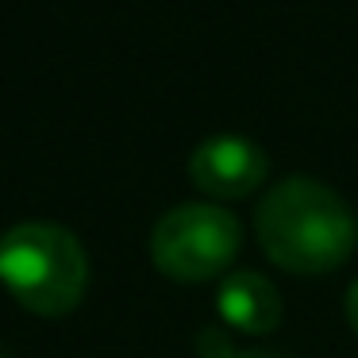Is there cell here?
Wrapping results in <instances>:
<instances>
[{
    "label": "cell",
    "mask_w": 358,
    "mask_h": 358,
    "mask_svg": "<svg viewBox=\"0 0 358 358\" xmlns=\"http://www.w3.org/2000/svg\"><path fill=\"white\" fill-rule=\"evenodd\" d=\"M216 312L224 324L239 327L247 335H270L281 324V293L270 278L255 270H235L216 289Z\"/></svg>",
    "instance_id": "5b68a950"
},
{
    "label": "cell",
    "mask_w": 358,
    "mask_h": 358,
    "mask_svg": "<svg viewBox=\"0 0 358 358\" xmlns=\"http://www.w3.org/2000/svg\"><path fill=\"white\" fill-rule=\"evenodd\" d=\"M0 281L35 316H66L89 285V255L70 227L24 220L0 235Z\"/></svg>",
    "instance_id": "7a4b0ae2"
},
{
    "label": "cell",
    "mask_w": 358,
    "mask_h": 358,
    "mask_svg": "<svg viewBox=\"0 0 358 358\" xmlns=\"http://www.w3.org/2000/svg\"><path fill=\"white\" fill-rule=\"evenodd\" d=\"M243 227L224 204L189 201L170 208L150 231V262L173 281H212L235 262Z\"/></svg>",
    "instance_id": "3957f363"
},
{
    "label": "cell",
    "mask_w": 358,
    "mask_h": 358,
    "mask_svg": "<svg viewBox=\"0 0 358 358\" xmlns=\"http://www.w3.org/2000/svg\"><path fill=\"white\" fill-rule=\"evenodd\" d=\"M196 347H201V358H289V355H281V350H239L224 339L220 327H204V331L196 335Z\"/></svg>",
    "instance_id": "8992f818"
},
{
    "label": "cell",
    "mask_w": 358,
    "mask_h": 358,
    "mask_svg": "<svg viewBox=\"0 0 358 358\" xmlns=\"http://www.w3.org/2000/svg\"><path fill=\"white\" fill-rule=\"evenodd\" d=\"M0 358H8V350H4V347H0Z\"/></svg>",
    "instance_id": "ba28073f"
},
{
    "label": "cell",
    "mask_w": 358,
    "mask_h": 358,
    "mask_svg": "<svg viewBox=\"0 0 358 358\" xmlns=\"http://www.w3.org/2000/svg\"><path fill=\"white\" fill-rule=\"evenodd\" d=\"M343 312H347V324H350V331L358 335V281L347 289V301H343Z\"/></svg>",
    "instance_id": "52a82bcc"
},
{
    "label": "cell",
    "mask_w": 358,
    "mask_h": 358,
    "mask_svg": "<svg viewBox=\"0 0 358 358\" xmlns=\"http://www.w3.org/2000/svg\"><path fill=\"white\" fill-rule=\"evenodd\" d=\"M255 235L266 258L289 273H331L355 255L358 224L335 189L312 178H285L258 201Z\"/></svg>",
    "instance_id": "6da1fadb"
},
{
    "label": "cell",
    "mask_w": 358,
    "mask_h": 358,
    "mask_svg": "<svg viewBox=\"0 0 358 358\" xmlns=\"http://www.w3.org/2000/svg\"><path fill=\"white\" fill-rule=\"evenodd\" d=\"M270 173L266 150L243 135H212L189 155V178L212 201H243Z\"/></svg>",
    "instance_id": "277c9868"
}]
</instances>
